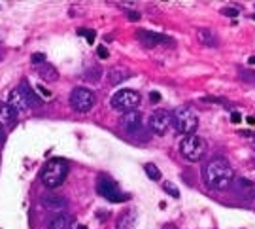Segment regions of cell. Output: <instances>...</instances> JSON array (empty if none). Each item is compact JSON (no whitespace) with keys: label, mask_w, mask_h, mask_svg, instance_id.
I'll return each mask as SVG.
<instances>
[{"label":"cell","mask_w":255,"mask_h":229,"mask_svg":"<svg viewBox=\"0 0 255 229\" xmlns=\"http://www.w3.org/2000/svg\"><path fill=\"white\" fill-rule=\"evenodd\" d=\"M97 53H99V57H101V59H108V57H110L108 49H106L104 46L99 47V49H97Z\"/></svg>","instance_id":"obj_28"},{"label":"cell","mask_w":255,"mask_h":229,"mask_svg":"<svg viewBox=\"0 0 255 229\" xmlns=\"http://www.w3.org/2000/svg\"><path fill=\"white\" fill-rule=\"evenodd\" d=\"M254 19H255V15H254Z\"/></svg>","instance_id":"obj_37"},{"label":"cell","mask_w":255,"mask_h":229,"mask_svg":"<svg viewBox=\"0 0 255 229\" xmlns=\"http://www.w3.org/2000/svg\"><path fill=\"white\" fill-rule=\"evenodd\" d=\"M127 15L130 17V21H138V19H140V13H138V11H127Z\"/></svg>","instance_id":"obj_32"},{"label":"cell","mask_w":255,"mask_h":229,"mask_svg":"<svg viewBox=\"0 0 255 229\" xmlns=\"http://www.w3.org/2000/svg\"><path fill=\"white\" fill-rule=\"evenodd\" d=\"M240 119H242V116H240L238 112H233V114H231V121H233V123H240Z\"/></svg>","instance_id":"obj_29"},{"label":"cell","mask_w":255,"mask_h":229,"mask_svg":"<svg viewBox=\"0 0 255 229\" xmlns=\"http://www.w3.org/2000/svg\"><path fill=\"white\" fill-rule=\"evenodd\" d=\"M240 135L244 138H248L250 140V144L255 148V133H252V131H240Z\"/></svg>","instance_id":"obj_25"},{"label":"cell","mask_w":255,"mask_h":229,"mask_svg":"<svg viewBox=\"0 0 255 229\" xmlns=\"http://www.w3.org/2000/svg\"><path fill=\"white\" fill-rule=\"evenodd\" d=\"M38 91L42 93V95H44V97H46V99H51V93L47 91L46 87H42V85H38Z\"/></svg>","instance_id":"obj_30"},{"label":"cell","mask_w":255,"mask_h":229,"mask_svg":"<svg viewBox=\"0 0 255 229\" xmlns=\"http://www.w3.org/2000/svg\"><path fill=\"white\" fill-rule=\"evenodd\" d=\"M140 101H142V97H140L138 91H134V89H121V91H118L112 97L110 104H112L114 110H119L125 114V112L134 110L140 104Z\"/></svg>","instance_id":"obj_6"},{"label":"cell","mask_w":255,"mask_h":229,"mask_svg":"<svg viewBox=\"0 0 255 229\" xmlns=\"http://www.w3.org/2000/svg\"><path fill=\"white\" fill-rule=\"evenodd\" d=\"M6 104H9L15 112L27 110L28 108V102L25 101V97H23V93H21L19 87H13V89L8 93V102H6Z\"/></svg>","instance_id":"obj_13"},{"label":"cell","mask_w":255,"mask_h":229,"mask_svg":"<svg viewBox=\"0 0 255 229\" xmlns=\"http://www.w3.org/2000/svg\"><path fill=\"white\" fill-rule=\"evenodd\" d=\"M163 229H178L174 224H166V226H163Z\"/></svg>","instance_id":"obj_34"},{"label":"cell","mask_w":255,"mask_h":229,"mask_svg":"<svg viewBox=\"0 0 255 229\" xmlns=\"http://www.w3.org/2000/svg\"><path fill=\"white\" fill-rule=\"evenodd\" d=\"M235 180V171L225 157H214L202 169V182L210 190H227Z\"/></svg>","instance_id":"obj_1"},{"label":"cell","mask_w":255,"mask_h":229,"mask_svg":"<svg viewBox=\"0 0 255 229\" xmlns=\"http://www.w3.org/2000/svg\"><path fill=\"white\" fill-rule=\"evenodd\" d=\"M34 72H36L44 82H57V80H59L57 68L49 63H42V64H38V66H34Z\"/></svg>","instance_id":"obj_14"},{"label":"cell","mask_w":255,"mask_h":229,"mask_svg":"<svg viewBox=\"0 0 255 229\" xmlns=\"http://www.w3.org/2000/svg\"><path fill=\"white\" fill-rule=\"evenodd\" d=\"M78 229H87L85 226H78Z\"/></svg>","instance_id":"obj_36"},{"label":"cell","mask_w":255,"mask_h":229,"mask_svg":"<svg viewBox=\"0 0 255 229\" xmlns=\"http://www.w3.org/2000/svg\"><path fill=\"white\" fill-rule=\"evenodd\" d=\"M80 32L87 38V42H89V44H93V42H95V30H80Z\"/></svg>","instance_id":"obj_27"},{"label":"cell","mask_w":255,"mask_h":229,"mask_svg":"<svg viewBox=\"0 0 255 229\" xmlns=\"http://www.w3.org/2000/svg\"><path fill=\"white\" fill-rule=\"evenodd\" d=\"M130 78V70L127 68H123V66H114V68H110L108 70V82L110 85H118V83L125 82Z\"/></svg>","instance_id":"obj_16"},{"label":"cell","mask_w":255,"mask_h":229,"mask_svg":"<svg viewBox=\"0 0 255 229\" xmlns=\"http://www.w3.org/2000/svg\"><path fill=\"white\" fill-rule=\"evenodd\" d=\"M235 192L242 195L246 201H254L255 199V184L250 182L248 178H235Z\"/></svg>","instance_id":"obj_11"},{"label":"cell","mask_w":255,"mask_h":229,"mask_svg":"<svg viewBox=\"0 0 255 229\" xmlns=\"http://www.w3.org/2000/svg\"><path fill=\"white\" fill-rule=\"evenodd\" d=\"M149 99H151V102H157V101H161V95L157 91H151L149 93Z\"/></svg>","instance_id":"obj_31"},{"label":"cell","mask_w":255,"mask_h":229,"mask_svg":"<svg viewBox=\"0 0 255 229\" xmlns=\"http://www.w3.org/2000/svg\"><path fill=\"white\" fill-rule=\"evenodd\" d=\"M85 78H87V82L97 83L101 80V68H89V70L85 72Z\"/></svg>","instance_id":"obj_22"},{"label":"cell","mask_w":255,"mask_h":229,"mask_svg":"<svg viewBox=\"0 0 255 229\" xmlns=\"http://www.w3.org/2000/svg\"><path fill=\"white\" fill-rule=\"evenodd\" d=\"M17 121V112L13 110L9 104L0 102V125H13Z\"/></svg>","instance_id":"obj_15"},{"label":"cell","mask_w":255,"mask_h":229,"mask_svg":"<svg viewBox=\"0 0 255 229\" xmlns=\"http://www.w3.org/2000/svg\"><path fill=\"white\" fill-rule=\"evenodd\" d=\"M136 38L142 46L149 47V49L155 47L157 44H161V42H164V44H172V40H170L168 36H164V34H157V32H151V30H138Z\"/></svg>","instance_id":"obj_10"},{"label":"cell","mask_w":255,"mask_h":229,"mask_svg":"<svg viewBox=\"0 0 255 229\" xmlns=\"http://www.w3.org/2000/svg\"><path fill=\"white\" fill-rule=\"evenodd\" d=\"M136 224H138V212L134 209H128V211H123L119 214L116 229H136Z\"/></svg>","instance_id":"obj_12"},{"label":"cell","mask_w":255,"mask_h":229,"mask_svg":"<svg viewBox=\"0 0 255 229\" xmlns=\"http://www.w3.org/2000/svg\"><path fill=\"white\" fill-rule=\"evenodd\" d=\"M180 152H182L183 159L197 163V161H201L204 152H206V142L199 135H187L180 142Z\"/></svg>","instance_id":"obj_4"},{"label":"cell","mask_w":255,"mask_h":229,"mask_svg":"<svg viewBox=\"0 0 255 229\" xmlns=\"http://www.w3.org/2000/svg\"><path fill=\"white\" fill-rule=\"evenodd\" d=\"M97 192L101 197H104L106 201L110 203H123L128 199L127 193H123L119 190V186L110 176H99V180H97Z\"/></svg>","instance_id":"obj_5"},{"label":"cell","mask_w":255,"mask_h":229,"mask_svg":"<svg viewBox=\"0 0 255 229\" xmlns=\"http://www.w3.org/2000/svg\"><path fill=\"white\" fill-rule=\"evenodd\" d=\"M30 61H32L34 66H38V64L46 63V55H44V53H34V55L30 57Z\"/></svg>","instance_id":"obj_24"},{"label":"cell","mask_w":255,"mask_h":229,"mask_svg":"<svg viewBox=\"0 0 255 229\" xmlns=\"http://www.w3.org/2000/svg\"><path fill=\"white\" fill-rule=\"evenodd\" d=\"M223 15H229V17H237L238 15V9L237 8H223L221 9Z\"/></svg>","instance_id":"obj_26"},{"label":"cell","mask_w":255,"mask_h":229,"mask_svg":"<svg viewBox=\"0 0 255 229\" xmlns=\"http://www.w3.org/2000/svg\"><path fill=\"white\" fill-rule=\"evenodd\" d=\"M197 38H199V42L204 44V46H208V47L218 46V38H216V34H214L210 28H199V30H197Z\"/></svg>","instance_id":"obj_20"},{"label":"cell","mask_w":255,"mask_h":229,"mask_svg":"<svg viewBox=\"0 0 255 229\" xmlns=\"http://www.w3.org/2000/svg\"><path fill=\"white\" fill-rule=\"evenodd\" d=\"M68 174V163L63 159H49L42 171V182L46 188H59Z\"/></svg>","instance_id":"obj_3"},{"label":"cell","mask_w":255,"mask_h":229,"mask_svg":"<svg viewBox=\"0 0 255 229\" xmlns=\"http://www.w3.org/2000/svg\"><path fill=\"white\" fill-rule=\"evenodd\" d=\"M121 127L127 131L128 135H136L140 129L144 127L142 125V114L138 110H130V112H125L123 116H121Z\"/></svg>","instance_id":"obj_9"},{"label":"cell","mask_w":255,"mask_h":229,"mask_svg":"<svg viewBox=\"0 0 255 229\" xmlns=\"http://www.w3.org/2000/svg\"><path fill=\"white\" fill-rule=\"evenodd\" d=\"M170 125L176 133L180 135H195V131L199 127V118L189 106H180L170 114Z\"/></svg>","instance_id":"obj_2"},{"label":"cell","mask_w":255,"mask_h":229,"mask_svg":"<svg viewBox=\"0 0 255 229\" xmlns=\"http://www.w3.org/2000/svg\"><path fill=\"white\" fill-rule=\"evenodd\" d=\"M248 64H255V57H250V61H248Z\"/></svg>","instance_id":"obj_35"},{"label":"cell","mask_w":255,"mask_h":229,"mask_svg":"<svg viewBox=\"0 0 255 229\" xmlns=\"http://www.w3.org/2000/svg\"><path fill=\"white\" fill-rule=\"evenodd\" d=\"M170 127V112L166 110H155L149 116V129L155 135H164Z\"/></svg>","instance_id":"obj_8"},{"label":"cell","mask_w":255,"mask_h":229,"mask_svg":"<svg viewBox=\"0 0 255 229\" xmlns=\"http://www.w3.org/2000/svg\"><path fill=\"white\" fill-rule=\"evenodd\" d=\"M144 171H146V174L151 180H159V178H161V173H159V169H157L153 163H147V165L144 167Z\"/></svg>","instance_id":"obj_21"},{"label":"cell","mask_w":255,"mask_h":229,"mask_svg":"<svg viewBox=\"0 0 255 229\" xmlns=\"http://www.w3.org/2000/svg\"><path fill=\"white\" fill-rule=\"evenodd\" d=\"M44 207H46L47 211H53V212H63L66 209V201H64L63 197H55V195H49L44 199Z\"/></svg>","instance_id":"obj_19"},{"label":"cell","mask_w":255,"mask_h":229,"mask_svg":"<svg viewBox=\"0 0 255 229\" xmlns=\"http://www.w3.org/2000/svg\"><path fill=\"white\" fill-rule=\"evenodd\" d=\"M70 104L76 112L87 114L95 106V93L87 87H74L70 93Z\"/></svg>","instance_id":"obj_7"},{"label":"cell","mask_w":255,"mask_h":229,"mask_svg":"<svg viewBox=\"0 0 255 229\" xmlns=\"http://www.w3.org/2000/svg\"><path fill=\"white\" fill-rule=\"evenodd\" d=\"M49 229H74L72 216H68V214L55 216L53 220H51V224H49Z\"/></svg>","instance_id":"obj_18"},{"label":"cell","mask_w":255,"mask_h":229,"mask_svg":"<svg viewBox=\"0 0 255 229\" xmlns=\"http://www.w3.org/2000/svg\"><path fill=\"white\" fill-rule=\"evenodd\" d=\"M19 89H21V93H23V97H25V101L28 102V108H32V106H38L40 104V99H38V95L34 93V89H32V85L25 80V82H21L17 85Z\"/></svg>","instance_id":"obj_17"},{"label":"cell","mask_w":255,"mask_h":229,"mask_svg":"<svg viewBox=\"0 0 255 229\" xmlns=\"http://www.w3.org/2000/svg\"><path fill=\"white\" fill-rule=\"evenodd\" d=\"M163 190H164L166 193H168V195H172V197H176V199L180 197V192H178V188H176V186H174L172 182H163Z\"/></svg>","instance_id":"obj_23"},{"label":"cell","mask_w":255,"mask_h":229,"mask_svg":"<svg viewBox=\"0 0 255 229\" xmlns=\"http://www.w3.org/2000/svg\"><path fill=\"white\" fill-rule=\"evenodd\" d=\"M4 140H6V131H4V127H2V125H0V144H2Z\"/></svg>","instance_id":"obj_33"}]
</instances>
